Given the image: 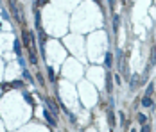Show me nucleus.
<instances>
[{"label":"nucleus","instance_id":"nucleus-1","mask_svg":"<svg viewBox=\"0 0 156 132\" xmlns=\"http://www.w3.org/2000/svg\"><path fill=\"white\" fill-rule=\"evenodd\" d=\"M11 11H13V16H14V20H16L18 23H22V21H23V14L20 13L16 0H11Z\"/></svg>","mask_w":156,"mask_h":132},{"label":"nucleus","instance_id":"nucleus-2","mask_svg":"<svg viewBox=\"0 0 156 132\" xmlns=\"http://www.w3.org/2000/svg\"><path fill=\"white\" fill-rule=\"evenodd\" d=\"M45 104H47V107H49V109L54 113V116H56V114H57V105L54 104V100H52V98H45Z\"/></svg>","mask_w":156,"mask_h":132},{"label":"nucleus","instance_id":"nucleus-3","mask_svg":"<svg viewBox=\"0 0 156 132\" xmlns=\"http://www.w3.org/2000/svg\"><path fill=\"white\" fill-rule=\"evenodd\" d=\"M43 114H45L47 122H49L52 127H56V125H57V122H56V116H54V114H50V113H49V109H45V113H43Z\"/></svg>","mask_w":156,"mask_h":132},{"label":"nucleus","instance_id":"nucleus-4","mask_svg":"<svg viewBox=\"0 0 156 132\" xmlns=\"http://www.w3.org/2000/svg\"><path fill=\"white\" fill-rule=\"evenodd\" d=\"M111 77L113 75H106V89H108V93H111V89H113V80H111Z\"/></svg>","mask_w":156,"mask_h":132},{"label":"nucleus","instance_id":"nucleus-5","mask_svg":"<svg viewBox=\"0 0 156 132\" xmlns=\"http://www.w3.org/2000/svg\"><path fill=\"white\" fill-rule=\"evenodd\" d=\"M104 64H106V68H111V64H113V55L108 52L106 54V57H104Z\"/></svg>","mask_w":156,"mask_h":132},{"label":"nucleus","instance_id":"nucleus-6","mask_svg":"<svg viewBox=\"0 0 156 132\" xmlns=\"http://www.w3.org/2000/svg\"><path fill=\"white\" fill-rule=\"evenodd\" d=\"M142 105H144V107H153V100H151V97H144V98H142Z\"/></svg>","mask_w":156,"mask_h":132},{"label":"nucleus","instance_id":"nucleus-7","mask_svg":"<svg viewBox=\"0 0 156 132\" xmlns=\"http://www.w3.org/2000/svg\"><path fill=\"white\" fill-rule=\"evenodd\" d=\"M153 93H155V84H153V82H151V84H149V86H147V89H146V97H151V95H153Z\"/></svg>","mask_w":156,"mask_h":132},{"label":"nucleus","instance_id":"nucleus-8","mask_svg":"<svg viewBox=\"0 0 156 132\" xmlns=\"http://www.w3.org/2000/svg\"><path fill=\"white\" fill-rule=\"evenodd\" d=\"M137 118H138V123H140V125H146V122H147V118H146V114H142V113H138V114H137Z\"/></svg>","mask_w":156,"mask_h":132},{"label":"nucleus","instance_id":"nucleus-9","mask_svg":"<svg viewBox=\"0 0 156 132\" xmlns=\"http://www.w3.org/2000/svg\"><path fill=\"white\" fill-rule=\"evenodd\" d=\"M156 64V48H153V54H151V59H149V66H155Z\"/></svg>","mask_w":156,"mask_h":132},{"label":"nucleus","instance_id":"nucleus-10","mask_svg":"<svg viewBox=\"0 0 156 132\" xmlns=\"http://www.w3.org/2000/svg\"><path fill=\"white\" fill-rule=\"evenodd\" d=\"M14 52H16L18 57H22V50H20V41H18V39L14 41Z\"/></svg>","mask_w":156,"mask_h":132},{"label":"nucleus","instance_id":"nucleus-11","mask_svg":"<svg viewBox=\"0 0 156 132\" xmlns=\"http://www.w3.org/2000/svg\"><path fill=\"white\" fill-rule=\"evenodd\" d=\"M108 120H110V125L115 127V116H113V111H111V109H110V113H108Z\"/></svg>","mask_w":156,"mask_h":132},{"label":"nucleus","instance_id":"nucleus-12","mask_svg":"<svg viewBox=\"0 0 156 132\" xmlns=\"http://www.w3.org/2000/svg\"><path fill=\"white\" fill-rule=\"evenodd\" d=\"M119 20H120V16L115 14V16H113V29H115V30H119Z\"/></svg>","mask_w":156,"mask_h":132},{"label":"nucleus","instance_id":"nucleus-13","mask_svg":"<svg viewBox=\"0 0 156 132\" xmlns=\"http://www.w3.org/2000/svg\"><path fill=\"white\" fill-rule=\"evenodd\" d=\"M23 79H25L27 82H34V80H32V77H31V73H29L27 70H23Z\"/></svg>","mask_w":156,"mask_h":132},{"label":"nucleus","instance_id":"nucleus-14","mask_svg":"<svg viewBox=\"0 0 156 132\" xmlns=\"http://www.w3.org/2000/svg\"><path fill=\"white\" fill-rule=\"evenodd\" d=\"M47 72H49V79H50V82H54V80H56V77H54V72H52V68L49 66V70H47Z\"/></svg>","mask_w":156,"mask_h":132},{"label":"nucleus","instance_id":"nucleus-15","mask_svg":"<svg viewBox=\"0 0 156 132\" xmlns=\"http://www.w3.org/2000/svg\"><path fill=\"white\" fill-rule=\"evenodd\" d=\"M137 77H138V75H133V80H131V89H135V88H137V84H138Z\"/></svg>","mask_w":156,"mask_h":132},{"label":"nucleus","instance_id":"nucleus-16","mask_svg":"<svg viewBox=\"0 0 156 132\" xmlns=\"http://www.w3.org/2000/svg\"><path fill=\"white\" fill-rule=\"evenodd\" d=\"M22 95H23V98H25V100H27V102H29V104L32 105V98H31V97H29V95H27V93H25L23 89H22Z\"/></svg>","mask_w":156,"mask_h":132},{"label":"nucleus","instance_id":"nucleus-17","mask_svg":"<svg viewBox=\"0 0 156 132\" xmlns=\"http://www.w3.org/2000/svg\"><path fill=\"white\" fill-rule=\"evenodd\" d=\"M18 64L22 66V70H25V59L23 57H18Z\"/></svg>","mask_w":156,"mask_h":132},{"label":"nucleus","instance_id":"nucleus-18","mask_svg":"<svg viewBox=\"0 0 156 132\" xmlns=\"http://www.w3.org/2000/svg\"><path fill=\"white\" fill-rule=\"evenodd\" d=\"M142 132H151V125H142Z\"/></svg>","mask_w":156,"mask_h":132},{"label":"nucleus","instance_id":"nucleus-19","mask_svg":"<svg viewBox=\"0 0 156 132\" xmlns=\"http://www.w3.org/2000/svg\"><path fill=\"white\" fill-rule=\"evenodd\" d=\"M11 88H22V82H20V80H14V82L11 84Z\"/></svg>","mask_w":156,"mask_h":132},{"label":"nucleus","instance_id":"nucleus-20","mask_svg":"<svg viewBox=\"0 0 156 132\" xmlns=\"http://www.w3.org/2000/svg\"><path fill=\"white\" fill-rule=\"evenodd\" d=\"M31 63L36 64V54H34V52H31Z\"/></svg>","mask_w":156,"mask_h":132},{"label":"nucleus","instance_id":"nucleus-21","mask_svg":"<svg viewBox=\"0 0 156 132\" xmlns=\"http://www.w3.org/2000/svg\"><path fill=\"white\" fill-rule=\"evenodd\" d=\"M45 2H47V0H38V4H40V5H41V4H45Z\"/></svg>","mask_w":156,"mask_h":132},{"label":"nucleus","instance_id":"nucleus-22","mask_svg":"<svg viewBox=\"0 0 156 132\" xmlns=\"http://www.w3.org/2000/svg\"><path fill=\"white\" fill-rule=\"evenodd\" d=\"M110 5H113V0H110Z\"/></svg>","mask_w":156,"mask_h":132},{"label":"nucleus","instance_id":"nucleus-23","mask_svg":"<svg viewBox=\"0 0 156 132\" xmlns=\"http://www.w3.org/2000/svg\"><path fill=\"white\" fill-rule=\"evenodd\" d=\"M131 132H137V131H135V129H133V131H131Z\"/></svg>","mask_w":156,"mask_h":132}]
</instances>
